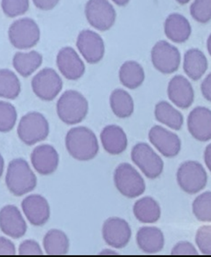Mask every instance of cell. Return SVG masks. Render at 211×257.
I'll use <instances>...</instances> for the list:
<instances>
[{"mask_svg":"<svg viewBox=\"0 0 211 257\" xmlns=\"http://www.w3.org/2000/svg\"><path fill=\"white\" fill-rule=\"evenodd\" d=\"M17 108L9 102L0 100V132L12 131L17 123Z\"/></svg>","mask_w":211,"mask_h":257,"instance_id":"33","label":"cell"},{"mask_svg":"<svg viewBox=\"0 0 211 257\" xmlns=\"http://www.w3.org/2000/svg\"><path fill=\"white\" fill-rule=\"evenodd\" d=\"M171 255H198L194 246L187 241L180 242L174 246L171 251Z\"/></svg>","mask_w":211,"mask_h":257,"instance_id":"38","label":"cell"},{"mask_svg":"<svg viewBox=\"0 0 211 257\" xmlns=\"http://www.w3.org/2000/svg\"><path fill=\"white\" fill-rule=\"evenodd\" d=\"M20 255H43V251L35 240H26L21 243L19 248Z\"/></svg>","mask_w":211,"mask_h":257,"instance_id":"37","label":"cell"},{"mask_svg":"<svg viewBox=\"0 0 211 257\" xmlns=\"http://www.w3.org/2000/svg\"><path fill=\"white\" fill-rule=\"evenodd\" d=\"M31 86L37 97L43 101L50 102L54 100L62 91L63 83L56 71L46 68L33 77Z\"/></svg>","mask_w":211,"mask_h":257,"instance_id":"10","label":"cell"},{"mask_svg":"<svg viewBox=\"0 0 211 257\" xmlns=\"http://www.w3.org/2000/svg\"><path fill=\"white\" fill-rule=\"evenodd\" d=\"M50 127L43 114L32 112L21 118L18 127V135L21 141L32 146L44 141L49 136Z\"/></svg>","mask_w":211,"mask_h":257,"instance_id":"6","label":"cell"},{"mask_svg":"<svg viewBox=\"0 0 211 257\" xmlns=\"http://www.w3.org/2000/svg\"><path fill=\"white\" fill-rule=\"evenodd\" d=\"M34 5L42 11H51L59 4L60 0H33Z\"/></svg>","mask_w":211,"mask_h":257,"instance_id":"40","label":"cell"},{"mask_svg":"<svg viewBox=\"0 0 211 257\" xmlns=\"http://www.w3.org/2000/svg\"><path fill=\"white\" fill-rule=\"evenodd\" d=\"M56 63L61 74L68 80L78 81L86 73L85 63L71 47H65L59 50Z\"/></svg>","mask_w":211,"mask_h":257,"instance_id":"14","label":"cell"},{"mask_svg":"<svg viewBox=\"0 0 211 257\" xmlns=\"http://www.w3.org/2000/svg\"><path fill=\"white\" fill-rule=\"evenodd\" d=\"M76 45L82 57L89 64H97L105 56L104 39L96 32L90 29H84L79 33Z\"/></svg>","mask_w":211,"mask_h":257,"instance_id":"12","label":"cell"},{"mask_svg":"<svg viewBox=\"0 0 211 257\" xmlns=\"http://www.w3.org/2000/svg\"><path fill=\"white\" fill-rule=\"evenodd\" d=\"M100 255H118V253L116 252L115 251L111 250V249H105V250H102L101 253H99Z\"/></svg>","mask_w":211,"mask_h":257,"instance_id":"44","label":"cell"},{"mask_svg":"<svg viewBox=\"0 0 211 257\" xmlns=\"http://www.w3.org/2000/svg\"><path fill=\"white\" fill-rule=\"evenodd\" d=\"M2 8L7 17H20L30 9V0H2Z\"/></svg>","mask_w":211,"mask_h":257,"instance_id":"35","label":"cell"},{"mask_svg":"<svg viewBox=\"0 0 211 257\" xmlns=\"http://www.w3.org/2000/svg\"><path fill=\"white\" fill-rule=\"evenodd\" d=\"M41 29L31 18H23L13 22L9 29L11 44L16 49L28 50L38 45L41 39Z\"/></svg>","mask_w":211,"mask_h":257,"instance_id":"4","label":"cell"},{"mask_svg":"<svg viewBox=\"0 0 211 257\" xmlns=\"http://www.w3.org/2000/svg\"><path fill=\"white\" fill-rule=\"evenodd\" d=\"M154 116L159 122L174 131H180L184 123L183 114L165 100H162L155 105Z\"/></svg>","mask_w":211,"mask_h":257,"instance_id":"27","label":"cell"},{"mask_svg":"<svg viewBox=\"0 0 211 257\" xmlns=\"http://www.w3.org/2000/svg\"><path fill=\"white\" fill-rule=\"evenodd\" d=\"M136 242L144 252L155 254L160 252L164 247V235L156 227H142L137 232Z\"/></svg>","mask_w":211,"mask_h":257,"instance_id":"24","label":"cell"},{"mask_svg":"<svg viewBox=\"0 0 211 257\" xmlns=\"http://www.w3.org/2000/svg\"><path fill=\"white\" fill-rule=\"evenodd\" d=\"M65 144L70 155L75 160L81 161L93 160L99 151L96 134L86 126L70 129L66 136Z\"/></svg>","mask_w":211,"mask_h":257,"instance_id":"1","label":"cell"},{"mask_svg":"<svg viewBox=\"0 0 211 257\" xmlns=\"http://www.w3.org/2000/svg\"><path fill=\"white\" fill-rule=\"evenodd\" d=\"M167 92L168 99L181 109L190 107L194 101L193 87L184 76H174L168 84Z\"/></svg>","mask_w":211,"mask_h":257,"instance_id":"16","label":"cell"},{"mask_svg":"<svg viewBox=\"0 0 211 257\" xmlns=\"http://www.w3.org/2000/svg\"><path fill=\"white\" fill-rule=\"evenodd\" d=\"M151 59L153 67L163 75H171L178 70L181 56L178 48L162 40L152 48Z\"/></svg>","mask_w":211,"mask_h":257,"instance_id":"7","label":"cell"},{"mask_svg":"<svg viewBox=\"0 0 211 257\" xmlns=\"http://www.w3.org/2000/svg\"><path fill=\"white\" fill-rule=\"evenodd\" d=\"M192 213L199 221H211V192L209 191L197 197L192 203Z\"/></svg>","mask_w":211,"mask_h":257,"instance_id":"32","label":"cell"},{"mask_svg":"<svg viewBox=\"0 0 211 257\" xmlns=\"http://www.w3.org/2000/svg\"><path fill=\"white\" fill-rule=\"evenodd\" d=\"M84 13L89 25L100 32L110 30L117 21V12L109 0H88Z\"/></svg>","mask_w":211,"mask_h":257,"instance_id":"8","label":"cell"},{"mask_svg":"<svg viewBox=\"0 0 211 257\" xmlns=\"http://www.w3.org/2000/svg\"><path fill=\"white\" fill-rule=\"evenodd\" d=\"M206 49L207 52H209V54H210L211 52V38L210 36H209V38L207 39L206 42Z\"/></svg>","mask_w":211,"mask_h":257,"instance_id":"46","label":"cell"},{"mask_svg":"<svg viewBox=\"0 0 211 257\" xmlns=\"http://www.w3.org/2000/svg\"><path fill=\"white\" fill-rule=\"evenodd\" d=\"M131 235L130 226L125 219L113 217L107 219L103 225V238L113 248H125L130 242Z\"/></svg>","mask_w":211,"mask_h":257,"instance_id":"13","label":"cell"},{"mask_svg":"<svg viewBox=\"0 0 211 257\" xmlns=\"http://www.w3.org/2000/svg\"><path fill=\"white\" fill-rule=\"evenodd\" d=\"M109 103L113 114L118 118H127L133 114V98L126 90L117 88L111 92Z\"/></svg>","mask_w":211,"mask_h":257,"instance_id":"29","label":"cell"},{"mask_svg":"<svg viewBox=\"0 0 211 257\" xmlns=\"http://www.w3.org/2000/svg\"><path fill=\"white\" fill-rule=\"evenodd\" d=\"M197 247L203 255H211V226L205 225L197 230L195 238Z\"/></svg>","mask_w":211,"mask_h":257,"instance_id":"36","label":"cell"},{"mask_svg":"<svg viewBox=\"0 0 211 257\" xmlns=\"http://www.w3.org/2000/svg\"><path fill=\"white\" fill-rule=\"evenodd\" d=\"M5 161L1 154H0V178H1L4 171Z\"/></svg>","mask_w":211,"mask_h":257,"instance_id":"45","label":"cell"},{"mask_svg":"<svg viewBox=\"0 0 211 257\" xmlns=\"http://www.w3.org/2000/svg\"><path fill=\"white\" fill-rule=\"evenodd\" d=\"M118 78L120 83L126 88L135 90L143 84L146 73L140 63L134 60H128L121 65Z\"/></svg>","mask_w":211,"mask_h":257,"instance_id":"25","label":"cell"},{"mask_svg":"<svg viewBox=\"0 0 211 257\" xmlns=\"http://www.w3.org/2000/svg\"><path fill=\"white\" fill-rule=\"evenodd\" d=\"M211 147L210 144L207 146L206 148H205L204 158V162L205 165L207 167L208 169L210 171V166H211Z\"/></svg>","mask_w":211,"mask_h":257,"instance_id":"42","label":"cell"},{"mask_svg":"<svg viewBox=\"0 0 211 257\" xmlns=\"http://www.w3.org/2000/svg\"><path fill=\"white\" fill-rule=\"evenodd\" d=\"M8 189L16 197H21L35 189L37 177L27 161L15 159L11 161L6 176Z\"/></svg>","mask_w":211,"mask_h":257,"instance_id":"3","label":"cell"},{"mask_svg":"<svg viewBox=\"0 0 211 257\" xmlns=\"http://www.w3.org/2000/svg\"><path fill=\"white\" fill-rule=\"evenodd\" d=\"M163 31L166 38L176 44L185 43L192 34V28L188 20L176 13H171L166 18Z\"/></svg>","mask_w":211,"mask_h":257,"instance_id":"21","label":"cell"},{"mask_svg":"<svg viewBox=\"0 0 211 257\" xmlns=\"http://www.w3.org/2000/svg\"><path fill=\"white\" fill-rule=\"evenodd\" d=\"M193 20L200 24H207L211 20V0H194L189 8Z\"/></svg>","mask_w":211,"mask_h":257,"instance_id":"34","label":"cell"},{"mask_svg":"<svg viewBox=\"0 0 211 257\" xmlns=\"http://www.w3.org/2000/svg\"><path fill=\"white\" fill-rule=\"evenodd\" d=\"M22 208L26 218L34 226H42L51 216L48 201L40 195H31L24 199Z\"/></svg>","mask_w":211,"mask_h":257,"instance_id":"19","label":"cell"},{"mask_svg":"<svg viewBox=\"0 0 211 257\" xmlns=\"http://www.w3.org/2000/svg\"><path fill=\"white\" fill-rule=\"evenodd\" d=\"M131 160L145 176L155 179L162 174L164 163L148 144L139 143L134 146L131 153Z\"/></svg>","mask_w":211,"mask_h":257,"instance_id":"11","label":"cell"},{"mask_svg":"<svg viewBox=\"0 0 211 257\" xmlns=\"http://www.w3.org/2000/svg\"><path fill=\"white\" fill-rule=\"evenodd\" d=\"M206 56L201 50L192 48L187 50L184 55L183 69L184 73L194 81H199L208 70Z\"/></svg>","mask_w":211,"mask_h":257,"instance_id":"23","label":"cell"},{"mask_svg":"<svg viewBox=\"0 0 211 257\" xmlns=\"http://www.w3.org/2000/svg\"><path fill=\"white\" fill-rule=\"evenodd\" d=\"M42 63L43 56L35 50L29 52H18L13 58V67L24 78L33 75L41 67Z\"/></svg>","mask_w":211,"mask_h":257,"instance_id":"26","label":"cell"},{"mask_svg":"<svg viewBox=\"0 0 211 257\" xmlns=\"http://www.w3.org/2000/svg\"><path fill=\"white\" fill-rule=\"evenodd\" d=\"M149 140L166 158L175 157L180 152L181 142L178 135L162 126L155 125L149 132Z\"/></svg>","mask_w":211,"mask_h":257,"instance_id":"15","label":"cell"},{"mask_svg":"<svg viewBox=\"0 0 211 257\" xmlns=\"http://www.w3.org/2000/svg\"><path fill=\"white\" fill-rule=\"evenodd\" d=\"M187 125L189 134L199 142L211 139V111L203 106H197L189 113Z\"/></svg>","mask_w":211,"mask_h":257,"instance_id":"17","label":"cell"},{"mask_svg":"<svg viewBox=\"0 0 211 257\" xmlns=\"http://www.w3.org/2000/svg\"><path fill=\"white\" fill-rule=\"evenodd\" d=\"M0 255H16L14 243L4 237H0Z\"/></svg>","mask_w":211,"mask_h":257,"instance_id":"39","label":"cell"},{"mask_svg":"<svg viewBox=\"0 0 211 257\" xmlns=\"http://www.w3.org/2000/svg\"><path fill=\"white\" fill-rule=\"evenodd\" d=\"M133 213L139 222L153 224L159 221L161 208L157 201L151 197H145L137 200L133 206Z\"/></svg>","mask_w":211,"mask_h":257,"instance_id":"28","label":"cell"},{"mask_svg":"<svg viewBox=\"0 0 211 257\" xmlns=\"http://www.w3.org/2000/svg\"><path fill=\"white\" fill-rule=\"evenodd\" d=\"M176 178L181 189L189 195L201 192L207 183V174L204 167L194 161L182 163L178 169Z\"/></svg>","mask_w":211,"mask_h":257,"instance_id":"9","label":"cell"},{"mask_svg":"<svg viewBox=\"0 0 211 257\" xmlns=\"http://www.w3.org/2000/svg\"><path fill=\"white\" fill-rule=\"evenodd\" d=\"M27 229V224L17 206L7 205L0 211V229L5 234L20 238L26 234Z\"/></svg>","mask_w":211,"mask_h":257,"instance_id":"18","label":"cell"},{"mask_svg":"<svg viewBox=\"0 0 211 257\" xmlns=\"http://www.w3.org/2000/svg\"><path fill=\"white\" fill-rule=\"evenodd\" d=\"M201 92L203 97L208 102L211 101V74L205 77L201 84Z\"/></svg>","mask_w":211,"mask_h":257,"instance_id":"41","label":"cell"},{"mask_svg":"<svg viewBox=\"0 0 211 257\" xmlns=\"http://www.w3.org/2000/svg\"><path fill=\"white\" fill-rule=\"evenodd\" d=\"M115 5H118V7H124L129 4L131 0H112Z\"/></svg>","mask_w":211,"mask_h":257,"instance_id":"43","label":"cell"},{"mask_svg":"<svg viewBox=\"0 0 211 257\" xmlns=\"http://www.w3.org/2000/svg\"><path fill=\"white\" fill-rule=\"evenodd\" d=\"M88 99L80 92L67 90L57 103V112L61 120L69 125L80 123L89 112Z\"/></svg>","mask_w":211,"mask_h":257,"instance_id":"2","label":"cell"},{"mask_svg":"<svg viewBox=\"0 0 211 257\" xmlns=\"http://www.w3.org/2000/svg\"><path fill=\"white\" fill-rule=\"evenodd\" d=\"M21 92V82L15 73L9 69L0 70V97L15 100Z\"/></svg>","mask_w":211,"mask_h":257,"instance_id":"31","label":"cell"},{"mask_svg":"<svg viewBox=\"0 0 211 257\" xmlns=\"http://www.w3.org/2000/svg\"><path fill=\"white\" fill-rule=\"evenodd\" d=\"M113 179L118 192L128 198L138 197L146 190L144 179L130 164H120L115 169Z\"/></svg>","mask_w":211,"mask_h":257,"instance_id":"5","label":"cell"},{"mask_svg":"<svg viewBox=\"0 0 211 257\" xmlns=\"http://www.w3.org/2000/svg\"><path fill=\"white\" fill-rule=\"evenodd\" d=\"M175 1L177 2L178 4L181 5H185L188 4L191 0H175Z\"/></svg>","mask_w":211,"mask_h":257,"instance_id":"47","label":"cell"},{"mask_svg":"<svg viewBox=\"0 0 211 257\" xmlns=\"http://www.w3.org/2000/svg\"><path fill=\"white\" fill-rule=\"evenodd\" d=\"M100 137L105 152L110 155H119L128 147L127 136L123 128L117 124L105 126Z\"/></svg>","mask_w":211,"mask_h":257,"instance_id":"22","label":"cell"},{"mask_svg":"<svg viewBox=\"0 0 211 257\" xmlns=\"http://www.w3.org/2000/svg\"><path fill=\"white\" fill-rule=\"evenodd\" d=\"M43 244L48 255H66L69 251V238L59 229L49 230L45 235Z\"/></svg>","mask_w":211,"mask_h":257,"instance_id":"30","label":"cell"},{"mask_svg":"<svg viewBox=\"0 0 211 257\" xmlns=\"http://www.w3.org/2000/svg\"><path fill=\"white\" fill-rule=\"evenodd\" d=\"M31 162L38 173L48 176L56 171L59 164V155L52 146L42 145L34 150Z\"/></svg>","mask_w":211,"mask_h":257,"instance_id":"20","label":"cell"}]
</instances>
